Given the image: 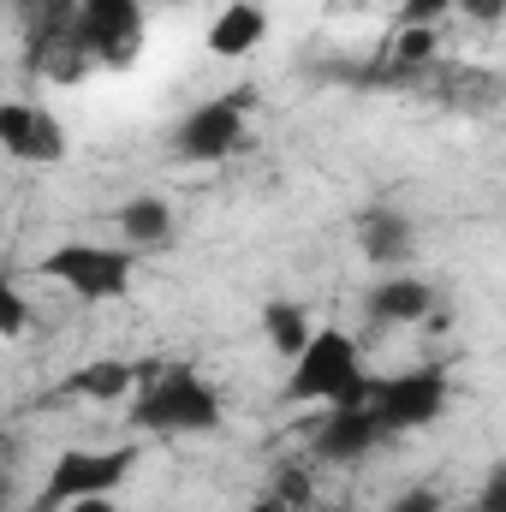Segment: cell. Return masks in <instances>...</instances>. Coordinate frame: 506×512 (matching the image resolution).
Listing matches in <instances>:
<instances>
[{"mask_svg":"<svg viewBox=\"0 0 506 512\" xmlns=\"http://www.w3.org/2000/svg\"><path fill=\"white\" fill-rule=\"evenodd\" d=\"M120 233H126L131 245H161L173 233V209L161 197H131L126 209H120Z\"/></svg>","mask_w":506,"mask_h":512,"instance_id":"obj_15","label":"cell"},{"mask_svg":"<svg viewBox=\"0 0 506 512\" xmlns=\"http://www.w3.org/2000/svg\"><path fill=\"white\" fill-rule=\"evenodd\" d=\"M274 495H280V501H286V507L298 512V507H304V495H310V483H304V477H298V471H286V477H280V489H274Z\"/></svg>","mask_w":506,"mask_h":512,"instance_id":"obj_20","label":"cell"},{"mask_svg":"<svg viewBox=\"0 0 506 512\" xmlns=\"http://www.w3.org/2000/svg\"><path fill=\"white\" fill-rule=\"evenodd\" d=\"M262 36H268V12H262L256 0H233V6L209 24V54L239 60V54H251Z\"/></svg>","mask_w":506,"mask_h":512,"instance_id":"obj_10","label":"cell"},{"mask_svg":"<svg viewBox=\"0 0 506 512\" xmlns=\"http://www.w3.org/2000/svg\"><path fill=\"white\" fill-rule=\"evenodd\" d=\"M239 137H245V96L203 102V108H191L179 120V131H173L179 155H191V161H227L239 149Z\"/></svg>","mask_w":506,"mask_h":512,"instance_id":"obj_7","label":"cell"},{"mask_svg":"<svg viewBox=\"0 0 506 512\" xmlns=\"http://www.w3.org/2000/svg\"><path fill=\"white\" fill-rule=\"evenodd\" d=\"M66 387L84 393V399H126L131 387H137V364H126V358H102V364H84Z\"/></svg>","mask_w":506,"mask_h":512,"instance_id":"obj_14","label":"cell"},{"mask_svg":"<svg viewBox=\"0 0 506 512\" xmlns=\"http://www.w3.org/2000/svg\"><path fill=\"white\" fill-rule=\"evenodd\" d=\"M387 435L376 417V405H358V411H328V423L316 429V453L328 465H352L364 453H376V441Z\"/></svg>","mask_w":506,"mask_h":512,"instance_id":"obj_9","label":"cell"},{"mask_svg":"<svg viewBox=\"0 0 506 512\" xmlns=\"http://www.w3.org/2000/svg\"><path fill=\"white\" fill-rule=\"evenodd\" d=\"M447 6H459V0H405L399 6V24H435Z\"/></svg>","mask_w":506,"mask_h":512,"instance_id":"obj_18","label":"cell"},{"mask_svg":"<svg viewBox=\"0 0 506 512\" xmlns=\"http://www.w3.org/2000/svg\"><path fill=\"white\" fill-rule=\"evenodd\" d=\"M429 48H435V30H429V24H405L393 60H399V66H417V60H429Z\"/></svg>","mask_w":506,"mask_h":512,"instance_id":"obj_17","label":"cell"},{"mask_svg":"<svg viewBox=\"0 0 506 512\" xmlns=\"http://www.w3.org/2000/svg\"><path fill=\"white\" fill-rule=\"evenodd\" d=\"M358 239H364V256L381 262V268H393V262H405V256L417 251V233H411V221L399 209H370L364 227H358Z\"/></svg>","mask_w":506,"mask_h":512,"instance_id":"obj_11","label":"cell"},{"mask_svg":"<svg viewBox=\"0 0 506 512\" xmlns=\"http://www.w3.org/2000/svg\"><path fill=\"white\" fill-rule=\"evenodd\" d=\"M477 512H506V471H495V477L483 483V495H477Z\"/></svg>","mask_w":506,"mask_h":512,"instance_id":"obj_19","label":"cell"},{"mask_svg":"<svg viewBox=\"0 0 506 512\" xmlns=\"http://www.w3.org/2000/svg\"><path fill=\"white\" fill-rule=\"evenodd\" d=\"M60 512H120V507H114V495H78V501H66Z\"/></svg>","mask_w":506,"mask_h":512,"instance_id":"obj_22","label":"cell"},{"mask_svg":"<svg viewBox=\"0 0 506 512\" xmlns=\"http://www.w3.org/2000/svg\"><path fill=\"white\" fill-rule=\"evenodd\" d=\"M358 370H364V364H358V340H352L346 328H310L304 352L292 358L286 399H334Z\"/></svg>","mask_w":506,"mask_h":512,"instance_id":"obj_2","label":"cell"},{"mask_svg":"<svg viewBox=\"0 0 506 512\" xmlns=\"http://www.w3.org/2000/svg\"><path fill=\"white\" fill-rule=\"evenodd\" d=\"M0 149L18 155V161H36V167H54L66 155V131L48 108L36 102H0Z\"/></svg>","mask_w":506,"mask_h":512,"instance_id":"obj_8","label":"cell"},{"mask_svg":"<svg viewBox=\"0 0 506 512\" xmlns=\"http://www.w3.org/2000/svg\"><path fill=\"white\" fill-rule=\"evenodd\" d=\"M262 334H268V346H274L280 358H298L304 340H310V316H304L292 298H274V304H262Z\"/></svg>","mask_w":506,"mask_h":512,"instance_id":"obj_13","label":"cell"},{"mask_svg":"<svg viewBox=\"0 0 506 512\" xmlns=\"http://www.w3.org/2000/svg\"><path fill=\"white\" fill-rule=\"evenodd\" d=\"M251 512H292V507H286V501H280V495H262V501H256Z\"/></svg>","mask_w":506,"mask_h":512,"instance_id":"obj_24","label":"cell"},{"mask_svg":"<svg viewBox=\"0 0 506 512\" xmlns=\"http://www.w3.org/2000/svg\"><path fill=\"white\" fill-rule=\"evenodd\" d=\"M78 36L90 60L102 66H131L143 42V0H78Z\"/></svg>","mask_w":506,"mask_h":512,"instance_id":"obj_5","label":"cell"},{"mask_svg":"<svg viewBox=\"0 0 506 512\" xmlns=\"http://www.w3.org/2000/svg\"><path fill=\"white\" fill-rule=\"evenodd\" d=\"M131 423L149 429V435H203V429L221 423V399L197 370L179 364V370H167L155 387H143L131 399Z\"/></svg>","mask_w":506,"mask_h":512,"instance_id":"obj_1","label":"cell"},{"mask_svg":"<svg viewBox=\"0 0 506 512\" xmlns=\"http://www.w3.org/2000/svg\"><path fill=\"white\" fill-rule=\"evenodd\" d=\"M429 304H435L429 280H411V274H393V280H381L370 292V316L376 322H423Z\"/></svg>","mask_w":506,"mask_h":512,"instance_id":"obj_12","label":"cell"},{"mask_svg":"<svg viewBox=\"0 0 506 512\" xmlns=\"http://www.w3.org/2000/svg\"><path fill=\"white\" fill-rule=\"evenodd\" d=\"M393 512H441V495H429V489H411V495H399Z\"/></svg>","mask_w":506,"mask_h":512,"instance_id":"obj_21","label":"cell"},{"mask_svg":"<svg viewBox=\"0 0 506 512\" xmlns=\"http://www.w3.org/2000/svg\"><path fill=\"white\" fill-rule=\"evenodd\" d=\"M441 411H447V370H435V364L405 370V376H393V382L376 387V417H381L387 435L423 429V423H435Z\"/></svg>","mask_w":506,"mask_h":512,"instance_id":"obj_6","label":"cell"},{"mask_svg":"<svg viewBox=\"0 0 506 512\" xmlns=\"http://www.w3.org/2000/svg\"><path fill=\"white\" fill-rule=\"evenodd\" d=\"M24 322H30V304H24V298H18V286L0 274V340L24 334Z\"/></svg>","mask_w":506,"mask_h":512,"instance_id":"obj_16","label":"cell"},{"mask_svg":"<svg viewBox=\"0 0 506 512\" xmlns=\"http://www.w3.org/2000/svg\"><path fill=\"white\" fill-rule=\"evenodd\" d=\"M131 465H137V447H114V453H84V447H72V453L54 459L36 512H60L66 501H78V495H114V489L126 483Z\"/></svg>","mask_w":506,"mask_h":512,"instance_id":"obj_3","label":"cell"},{"mask_svg":"<svg viewBox=\"0 0 506 512\" xmlns=\"http://www.w3.org/2000/svg\"><path fill=\"white\" fill-rule=\"evenodd\" d=\"M42 274L60 280L66 292L102 304V298H120V292L131 286V256L108 251V245H60V251L42 256Z\"/></svg>","mask_w":506,"mask_h":512,"instance_id":"obj_4","label":"cell"},{"mask_svg":"<svg viewBox=\"0 0 506 512\" xmlns=\"http://www.w3.org/2000/svg\"><path fill=\"white\" fill-rule=\"evenodd\" d=\"M459 6H465L471 18H501V6H506V0H459Z\"/></svg>","mask_w":506,"mask_h":512,"instance_id":"obj_23","label":"cell"}]
</instances>
